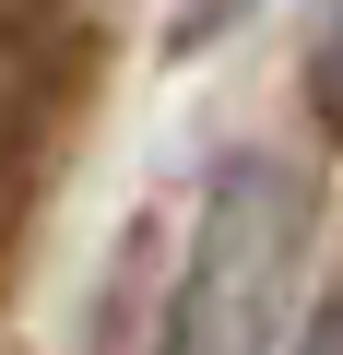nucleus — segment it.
Returning a JSON list of instances; mask_svg holds the SVG:
<instances>
[{
	"label": "nucleus",
	"mask_w": 343,
	"mask_h": 355,
	"mask_svg": "<svg viewBox=\"0 0 343 355\" xmlns=\"http://www.w3.org/2000/svg\"><path fill=\"white\" fill-rule=\"evenodd\" d=\"M319 190L296 154H225L178 249V296H166V355H272L296 320Z\"/></svg>",
	"instance_id": "f257e3e1"
},
{
	"label": "nucleus",
	"mask_w": 343,
	"mask_h": 355,
	"mask_svg": "<svg viewBox=\"0 0 343 355\" xmlns=\"http://www.w3.org/2000/svg\"><path fill=\"white\" fill-rule=\"evenodd\" d=\"M261 12V0H178V12H166V36H178V48H213V36H237Z\"/></svg>",
	"instance_id": "f03ea898"
},
{
	"label": "nucleus",
	"mask_w": 343,
	"mask_h": 355,
	"mask_svg": "<svg viewBox=\"0 0 343 355\" xmlns=\"http://www.w3.org/2000/svg\"><path fill=\"white\" fill-rule=\"evenodd\" d=\"M319 95H331V119H343V12H331V48H319Z\"/></svg>",
	"instance_id": "7ed1b4c3"
},
{
	"label": "nucleus",
	"mask_w": 343,
	"mask_h": 355,
	"mask_svg": "<svg viewBox=\"0 0 343 355\" xmlns=\"http://www.w3.org/2000/svg\"><path fill=\"white\" fill-rule=\"evenodd\" d=\"M296 355H343V308H331V320H319V331H308Z\"/></svg>",
	"instance_id": "20e7f679"
}]
</instances>
